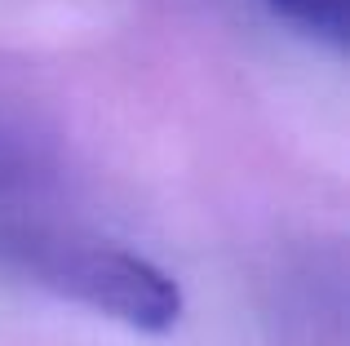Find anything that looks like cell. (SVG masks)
I'll return each instance as SVG.
<instances>
[{"label": "cell", "mask_w": 350, "mask_h": 346, "mask_svg": "<svg viewBox=\"0 0 350 346\" xmlns=\"http://www.w3.org/2000/svg\"><path fill=\"white\" fill-rule=\"evenodd\" d=\"M0 267L142 333H164L182 315V293L160 267L71 226L0 213Z\"/></svg>", "instance_id": "obj_1"}, {"label": "cell", "mask_w": 350, "mask_h": 346, "mask_svg": "<svg viewBox=\"0 0 350 346\" xmlns=\"http://www.w3.org/2000/svg\"><path fill=\"white\" fill-rule=\"evenodd\" d=\"M284 23L301 27L328 44H346L350 36V0H266Z\"/></svg>", "instance_id": "obj_2"}]
</instances>
